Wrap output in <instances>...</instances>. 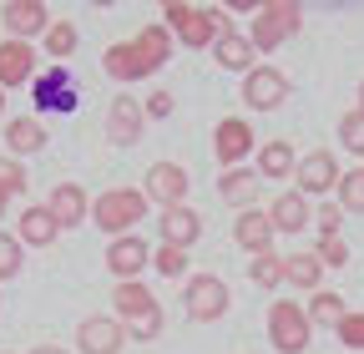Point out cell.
Wrapping results in <instances>:
<instances>
[{
  "instance_id": "obj_1",
  "label": "cell",
  "mask_w": 364,
  "mask_h": 354,
  "mask_svg": "<svg viewBox=\"0 0 364 354\" xmlns=\"http://www.w3.org/2000/svg\"><path fill=\"white\" fill-rule=\"evenodd\" d=\"M162 26L172 31L177 46L213 51L218 36L228 31V11H218V6H188V0H167V6H162Z\"/></svg>"
},
{
  "instance_id": "obj_2",
  "label": "cell",
  "mask_w": 364,
  "mask_h": 354,
  "mask_svg": "<svg viewBox=\"0 0 364 354\" xmlns=\"http://www.w3.org/2000/svg\"><path fill=\"white\" fill-rule=\"evenodd\" d=\"M142 218H147L142 188H107L102 198H91V223H97L107 238H127Z\"/></svg>"
},
{
  "instance_id": "obj_3",
  "label": "cell",
  "mask_w": 364,
  "mask_h": 354,
  "mask_svg": "<svg viewBox=\"0 0 364 354\" xmlns=\"http://www.w3.org/2000/svg\"><path fill=\"white\" fill-rule=\"evenodd\" d=\"M299 26H304V6H294V0H268V6L253 11L248 41H253V51H279L289 36H299Z\"/></svg>"
},
{
  "instance_id": "obj_4",
  "label": "cell",
  "mask_w": 364,
  "mask_h": 354,
  "mask_svg": "<svg viewBox=\"0 0 364 354\" xmlns=\"http://www.w3.org/2000/svg\"><path fill=\"white\" fill-rule=\"evenodd\" d=\"M314 339V324L304 314V304L294 299H273L268 304V344L279 349V354H304Z\"/></svg>"
},
{
  "instance_id": "obj_5",
  "label": "cell",
  "mask_w": 364,
  "mask_h": 354,
  "mask_svg": "<svg viewBox=\"0 0 364 354\" xmlns=\"http://www.w3.org/2000/svg\"><path fill=\"white\" fill-rule=\"evenodd\" d=\"M339 177H344L339 157H334L329 147H314V152H304V157H299L294 188H299L304 198H329V193H339Z\"/></svg>"
},
{
  "instance_id": "obj_6",
  "label": "cell",
  "mask_w": 364,
  "mask_h": 354,
  "mask_svg": "<svg viewBox=\"0 0 364 354\" xmlns=\"http://www.w3.org/2000/svg\"><path fill=\"white\" fill-rule=\"evenodd\" d=\"M182 304H188V319L193 324H218L228 314V304H233V294H228V284L218 274H193Z\"/></svg>"
},
{
  "instance_id": "obj_7",
  "label": "cell",
  "mask_w": 364,
  "mask_h": 354,
  "mask_svg": "<svg viewBox=\"0 0 364 354\" xmlns=\"http://www.w3.org/2000/svg\"><path fill=\"white\" fill-rule=\"evenodd\" d=\"M188 188H193V177H188V167H177V162H152L147 177H142V198L157 203L162 213L188 203Z\"/></svg>"
},
{
  "instance_id": "obj_8",
  "label": "cell",
  "mask_w": 364,
  "mask_h": 354,
  "mask_svg": "<svg viewBox=\"0 0 364 354\" xmlns=\"http://www.w3.org/2000/svg\"><path fill=\"white\" fill-rule=\"evenodd\" d=\"M248 152H253V127L243 117H223L213 127V157H218V167L233 172V167L248 162Z\"/></svg>"
},
{
  "instance_id": "obj_9",
  "label": "cell",
  "mask_w": 364,
  "mask_h": 354,
  "mask_svg": "<svg viewBox=\"0 0 364 354\" xmlns=\"http://www.w3.org/2000/svg\"><path fill=\"white\" fill-rule=\"evenodd\" d=\"M243 102H248V112H279L289 102V76L279 66H253L243 76Z\"/></svg>"
},
{
  "instance_id": "obj_10",
  "label": "cell",
  "mask_w": 364,
  "mask_h": 354,
  "mask_svg": "<svg viewBox=\"0 0 364 354\" xmlns=\"http://www.w3.org/2000/svg\"><path fill=\"white\" fill-rule=\"evenodd\" d=\"M122 344H127V324L117 314H91L76 329V349L81 354H122Z\"/></svg>"
},
{
  "instance_id": "obj_11",
  "label": "cell",
  "mask_w": 364,
  "mask_h": 354,
  "mask_svg": "<svg viewBox=\"0 0 364 354\" xmlns=\"http://www.w3.org/2000/svg\"><path fill=\"white\" fill-rule=\"evenodd\" d=\"M0 26H6V41H36L51 31V11L41 0H11L0 6Z\"/></svg>"
},
{
  "instance_id": "obj_12",
  "label": "cell",
  "mask_w": 364,
  "mask_h": 354,
  "mask_svg": "<svg viewBox=\"0 0 364 354\" xmlns=\"http://www.w3.org/2000/svg\"><path fill=\"white\" fill-rule=\"evenodd\" d=\"M142 127H147V112H142V102L136 97H112V107H107V137L117 142V147H132V142H142Z\"/></svg>"
},
{
  "instance_id": "obj_13",
  "label": "cell",
  "mask_w": 364,
  "mask_h": 354,
  "mask_svg": "<svg viewBox=\"0 0 364 354\" xmlns=\"http://www.w3.org/2000/svg\"><path fill=\"white\" fill-rule=\"evenodd\" d=\"M112 309H117V319H122V324H142V319L162 314L157 294H152L142 279H132V284H117V289H112Z\"/></svg>"
},
{
  "instance_id": "obj_14",
  "label": "cell",
  "mask_w": 364,
  "mask_h": 354,
  "mask_svg": "<svg viewBox=\"0 0 364 354\" xmlns=\"http://www.w3.org/2000/svg\"><path fill=\"white\" fill-rule=\"evenodd\" d=\"M157 233H162V243L167 248H193L198 238H203V213L198 208H167V213H157Z\"/></svg>"
},
{
  "instance_id": "obj_15",
  "label": "cell",
  "mask_w": 364,
  "mask_h": 354,
  "mask_svg": "<svg viewBox=\"0 0 364 354\" xmlns=\"http://www.w3.org/2000/svg\"><path fill=\"white\" fill-rule=\"evenodd\" d=\"M16 238H21V248H51L61 238V223L51 218L46 203H26V213L16 218Z\"/></svg>"
},
{
  "instance_id": "obj_16",
  "label": "cell",
  "mask_w": 364,
  "mask_h": 354,
  "mask_svg": "<svg viewBox=\"0 0 364 354\" xmlns=\"http://www.w3.org/2000/svg\"><path fill=\"white\" fill-rule=\"evenodd\" d=\"M152 263V248L136 238V233H127V238H112V248H107V269L117 274V284H132L136 274H142Z\"/></svg>"
},
{
  "instance_id": "obj_17",
  "label": "cell",
  "mask_w": 364,
  "mask_h": 354,
  "mask_svg": "<svg viewBox=\"0 0 364 354\" xmlns=\"http://www.w3.org/2000/svg\"><path fill=\"white\" fill-rule=\"evenodd\" d=\"M268 223H273V233H304V228L314 223V208H309V198H304L299 188H289V193L273 198Z\"/></svg>"
},
{
  "instance_id": "obj_18",
  "label": "cell",
  "mask_w": 364,
  "mask_h": 354,
  "mask_svg": "<svg viewBox=\"0 0 364 354\" xmlns=\"http://www.w3.org/2000/svg\"><path fill=\"white\" fill-rule=\"evenodd\" d=\"M46 208H51V218H56L61 228H76V223L91 218V198H86L81 183H56L51 198H46Z\"/></svg>"
},
{
  "instance_id": "obj_19",
  "label": "cell",
  "mask_w": 364,
  "mask_h": 354,
  "mask_svg": "<svg viewBox=\"0 0 364 354\" xmlns=\"http://www.w3.org/2000/svg\"><path fill=\"white\" fill-rule=\"evenodd\" d=\"M233 243L243 248V253H273V223H268V213H258V208H243L238 218H233Z\"/></svg>"
},
{
  "instance_id": "obj_20",
  "label": "cell",
  "mask_w": 364,
  "mask_h": 354,
  "mask_svg": "<svg viewBox=\"0 0 364 354\" xmlns=\"http://www.w3.org/2000/svg\"><path fill=\"white\" fill-rule=\"evenodd\" d=\"M213 61H218L223 71H238V76H248V71L258 66V51H253V41H248L243 31H233V26H228V31L218 36V46H213Z\"/></svg>"
},
{
  "instance_id": "obj_21",
  "label": "cell",
  "mask_w": 364,
  "mask_h": 354,
  "mask_svg": "<svg viewBox=\"0 0 364 354\" xmlns=\"http://www.w3.org/2000/svg\"><path fill=\"white\" fill-rule=\"evenodd\" d=\"M31 76H36L31 41H0V92H6V86H26Z\"/></svg>"
},
{
  "instance_id": "obj_22",
  "label": "cell",
  "mask_w": 364,
  "mask_h": 354,
  "mask_svg": "<svg viewBox=\"0 0 364 354\" xmlns=\"http://www.w3.org/2000/svg\"><path fill=\"white\" fill-rule=\"evenodd\" d=\"M102 71H107L112 81H147V76H152V71H147V61H142V51H136L132 41H117V46H107Z\"/></svg>"
},
{
  "instance_id": "obj_23",
  "label": "cell",
  "mask_w": 364,
  "mask_h": 354,
  "mask_svg": "<svg viewBox=\"0 0 364 354\" xmlns=\"http://www.w3.org/2000/svg\"><path fill=\"white\" fill-rule=\"evenodd\" d=\"M253 172H258V177H273V183H279V177H294V172H299V152H294V142H289V137L263 142Z\"/></svg>"
},
{
  "instance_id": "obj_24",
  "label": "cell",
  "mask_w": 364,
  "mask_h": 354,
  "mask_svg": "<svg viewBox=\"0 0 364 354\" xmlns=\"http://www.w3.org/2000/svg\"><path fill=\"white\" fill-rule=\"evenodd\" d=\"M6 147H11L16 162L31 157V152H41V147H46V122H41V117H11V122H6Z\"/></svg>"
},
{
  "instance_id": "obj_25",
  "label": "cell",
  "mask_w": 364,
  "mask_h": 354,
  "mask_svg": "<svg viewBox=\"0 0 364 354\" xmlns=\"http://www.w3.org/2000/svg\"><path fill=\"white\" fill-rule=\"evenodd\" d=\"M132 46L142 51L147 71H162V66L172 61V46H177V41H172V31L157 21V26H142V31H136V36H132Z\"/></svg>"
},
{
  "instance_id": "obj_26",
  "label": "cell",
  "mask_w": 364,
  "mask_h": 354,
  "mask_svg": "<svg viewBox=\"0 0 364 354\" xmlns=\"http://www.w3.org/2000/svg\"><path fill=\"white\" fill-rule=\"evenodd\" d=\"M284 284L299 289V294H318V284H324V263H318L314 253H284Z\"/></svg>"
},
{
  "instance_id": "obj_27",
  "label": "cell",
  "mask_w": 364,
  "mask_h": 354,
  "mask_svg": "<svg viewBox=\"0 0 364 354\" xmlns=\"http://www.w3.org/2000/svg\"><path fill=\"white\" fill-rule=\"evenodd\" d=\"M218 198L233 203V208H253V198H258V172H243V167L223 172V177H218Z\"/></svg>"
},
{
  "instance_id": "obj_28",
  "label": "cell",
  "mask_w": 364,
  "mask_h": 354,
  "mask_svg": "<svg viewBox=\"0 0 364 354\" xmlns=\"http://www.w3.org/2000/svg\"><path fill=\"white\" fill-rule=\"evenodd\" d=\"M36 102H41V107H56V112H71V107H76V86L66 81V71H51V76H41Z\"/></svg>"
},
{
  "instance_id": "obj_29",
  "label": "cell",
  "mask_w": 364,
  "mask_h": 354,
  "mask_svg": "<svg viewBox=\"0 0 364 354\" xmlns=\"http://www.w3.org/2000/svg\"><path fill=\"white\" fill-rule=\"evenodd\" d=\"M304 314H309V324H329V329H339V319L349 314V304H344V294H324V289H318V294L309 299Z\"/></svg>"
},
{
  "instance_id": "obj_30",
  "label": "cell",
  "mask_w": 364,
  "mask_h": 354,
  "mask_svg": "<svg viewBox=\"0 0 364 354\" xmlns=\"http://www.w3.org/2000/svg\"><path fill=\"white\" fill-rule=\"evenodd\" d=\"M41 51L51 56V61H66V56L76 51V26H71V21H51V31L41 36Z\"/></svg>"
},
{
  "instance_id": "obj_31",
  "label": "cell",
  "mask_w": 364,
  "mask_h": 354,
  "mask_svg": "<svg viewBox=\"0 0 364 354\" xmlns=\"http://www.w3.org/2000/svg\"><path fill=\"white\" fill-rule=\"evenodd\" d=\"M248 279H253L258 289H268V294H273V289L284 284V253H258V258L248 263Z\"/></svg>"
},
{
  "instance_id": "obj_32",
  "label": "cell",
  "mask_w": 364,
  "mask_h": 354,
  "mask_svg": "<svg viewBox=\"0 0 364 354\" xmlns=\"http://www.w3.org/2000/svg\"><path fill=\"white\" fill-rule=\"evenodd\" d=\"M0 193L6 198H26L31 193V177H26V167L16 157H0Z\"/></svg>"
},
{
  "instance_id": "obj_33",
  "label": "cell",
  "mask_w": 364,
  "mask_h": 354,
  "mask_svg": "<svg viewBox=\"0 0 364 354\" xmlns=\"http://www.w3.org/2000/svg\"><path fill=\"white\" fill-rule=\"evenodd\" d=\"M339 208L344 213H364V167L339 177Z\"/></svg>"
},
{
  "instance_id": "obj_34",
  "label": "cell",
  "mask_w": 364,
  "mask_h": 354,
  "mask_svg": "<svg viewBox=\"0 0 364 354\" xmlns=\"http://www.w3.org/2000/svg\"><path fill=\"white\" fill-rule=\"evenodd\" d=\"M339 142H344V152L364 157V112H359V107L339 117Z\"/></svg>"
},
{
  "instance_id": "obj_35",
  "label": "cell",
  "mask_w": 364,
  "mask_h": 354,
  "mask_svg": "<svg viewBox=\"0 0 364 354\" xmlns=\"http://www.w3.org/2000/svg\"><path fill=\"white\" fill-rule=\"evenodd\" d=\"M21 263H26L21 238H16V233H0V284H6V279H16V274H21Z\"/></svg>"
},
{
  "instance_id": "obj_36",
  "label": "cell",
  "mask_w": 364,
  "mask_h": 354,
  "mask_svg": "<svg viewBox=\"0 0 364 354\" xmlns=\"http://www.w3.org/2000/svg\"><path fill=\"white\" fill-rule=\"evenodd\" d=\"M152 269H157L162 279H182V274H188V248H167V243H162V248L152 253Z\"/></svg>"
},
{
  "instance_id": "obj_37",
  "label": "cell",
  "mask_w": 364,
  "mask_h": 354,
  "mask_svg": "<svg viewBox=\"0 0 364 354\" xmlns=\"http://www.w3.org/2000/svg\"><path fill=\"white\" fill-rule=\"evenodd\" d=\"M334 334H339V344H344V349H364V309H349V314L339 319V329H334Z\"/></svg>"
},
{
  "instance_id": "obj_38",
  "label": "cell",
  "mask_w": 364,
  "mask_h": 354,
  "mask_svg": "<svg viewBox=\"0 0 364 354\" xmlns=\"http://www.w3.org/2000/svg\"><path fill=\"white\" fill-rule=\"evenodd\" d=\"M314 258L324 263V269H344V263H349V243H344V238H318Z\"/></svg>"
},
{
  "instance_id": "obj_39",
  "label": "cell",
  "mask_w": 364,
  "mask_h": 354,
  "mask_svg": "<svg viewBox=\"0 0 364 354\" xmlns=\"http://www.w3.org/2000/svg\"><path fill=\"white\" fill-rule=\"evenodd\" d=\"M314 223H318V238H339V228H344V208H339V203L314 208Z\"/></svg>"
},
{
  "instance_id": "obj_40",
  "label": "cell",
  "mask_w": 364,
  "mask_h": 354,
  "mask_svg": "<svg viewBox=\"0 0 364 354\" xmlns=\"http://www.w3.org/2000/svg\"><path fill=\"white\" fill-rule=\"evenodd\" d=\"M172 107H177V102H172V92H152V97L142 102V112H147L152 122H162V117H172Z\"/></svg>"
},
{
  "instance_id": "obj_41",
  "label": "cell",
  "mask_w": 364,
  "mask_h": 354,
  "mask_svg": "<svg viewBox=\"0 0 364 354\" xmlns=\"http://www.w3.org/2000/svg\"><path fill=\"white\" fill-rule=\"evenodd\" d=\"M162 324H167L162 314H152V319H142V324H127V339H157Z\"/></svg>"
},
{
  "instance_id": "obj_42",
  "label": "cell",
  "mask_w": 364,
  "mask_h": 354,
  "mask_svg": "<svg viewBox=\"0 0 364 354\" xmlns=\"http://www.w3.org/2000/svg\"><path fill=\"white\" fill-rule=\"evenodd\" d=\"M31 354H66V349H56V344H36Z\"/></svg>"
},
{
  "instance_id": "obj_43",
  "label": "cell",
  "mask_w": 364,
  "mask_h": 354,
  "mask_svg": "<svg viewBox=\"0 0 364 354\" xmlns=\"http://www.w3.org/2000/svg\"><path fill=\"white\" fill-rule=\"evenodd\" d=\"M6 203H11V198H6V193H0V218H6Z\"/></svg>"
},
{
  "instance_id": "obj_44",
  "label": "cell",
  "mask_w": 364,
  "mask_h": 354,
  "mask_svg": "<svg viewBox=\"0 0 364 354\" xmlns=\"http://www.w3.org/2000/svg\"><path fill=\"white\" fill-rule=\"evenodd\" d=\"M359 112H364V81H359Z\"/></svg>"
},
{
  "instance_id": "obj_45",
  "label": "cell",
  "mask_w": 364,
  "mask_h": 354,
  "mask_svg": "<svg viewBox=\"0 0 364 354\" xmlns=\"http://www.w3.org/2000/svg\"><path fill=\"white\" fill-rule=\"evenodd\" d=\"M0 112H6V92H0Z\"/></svg>"
},
{
  "instance_id": "obj_46",
  "label": "cell",
  "mask_w": 364,
  "mask_h": 354,
  "mask_svg": "<svg viewBox=\"0 0 364 354\" xmlns=\"http://www.w3.org/2000/svg\"><path fill=\"white\" fill-rule=\"evenodd\" d=\"M0 354H11V349H0Z\"/></svg>"
}]
</instances>
